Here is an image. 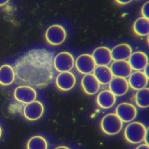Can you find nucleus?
Instances as JSON below:
<instances>
[{"mask_svg":"<svg viewBox=\"0 0 149 149\" xmlns=\"http://www.w3.org/2000/svg\"><path fill=\"white\" fill-rule=\"evenodd\" d=\"M53 53L45 49L29 50L15 63V77L19 83L43 88L54 77Z\"/></svg>","mask_w":149,"mask_h":149,"instance_id":"f257e3e1","label":"nucleus"},{"mask_svg":"<svg viewBox=\"0 0 149 149\" xmlns=\"http://www.w3.org/2000/svg\"><path fill=\"white\" fill-rule=\"evenodd\" d=\"M146 128L139 121H131L124 130V138L126 141L132 145L142 142L145 139Z\"/></svg>","mask_w":149,"mask_h":149,"instance_id":"f03ea898","label":"nucleus"},{"mask_svg":"<svg viewBox=\"0 0 149 149\" xmlns=\"http://www.w3.org/2000/svg\"><path fill=\"white\" fill-rule=\"evenodd\" d=\"M123 127V122L121 121L116 114H108L104 115L100 122L101 130L107 135H115L118 134Z\"/></svg>","mask_w":149,"mask_h":149,"instance_id":"7ed1b4c3","label":"nucleus"},{"mask_svg":"<svg viewBox=\"0 0 149 149\" xmlns=\"http://www.w3.org/2000/svg\"><path fill=\"white\" fill-rule=\"evenodd\" d=\"M67 33L65 28L61 25H52L47 29L45 32L46 42L52 46L62 45L65 41Z\"/></svg>","mask_w":149,"mask_h":149,"instance_id":"20e7f679","label":"nucleus"},{"mask_svg":"<svg viewBox=\"0 0 149 149\" xmlns=\"http://www.w3.org/2000/svg\"><path fill=\"white\" fill-rule=\"evenodd\" d=\"M74 56L70 52H62L54 58V68L58 72H70L74 68Z\"/></svg>","mask_w":149,"mask_h":149,"instance_id":"39448f33","label":"nucleus"},{"mask_svg":"<svg viewBox=\"0 0 149 149\" xmlns=\"http://www.w3.org/2000/svg\"><path fill=\"white\" fill-rule=\"evenodd\" d=\"M45 108L39 101L35 100L32 102L26 104L23 108V116L26 120L29 121H35L40 119L44 115Z\"/></svg>","mask_w":149,"mask_h":149,"instance_id":"423d86ee","label":"nucleus"},{"mask_svg":"<svg viewBox=\"0 0 149 149\" xmlns=\"http://www.w3.org/2000/svg\"><path fill=\"white\" fill-rule=\"evenodd\" d=\"M13 95L17 102L26 104L36 99L37 92L34 88L22 85L15 88Z\"/></svg>","mask_w":149,"mask_h":149,"instance_id":"0eeeda50","label":"nucleus"},{"mask_svg":"<svg viewBox=\"0 0 149 149\" xmlns=\"http://www.w3.org/2000/svg\"><path fill=\"white\" fill-rule=\"evenodd\" d=\"M74 66L78 72L82 74H91L96 67L92 56L89 54H82L77 58Z\"/></svg>","mask_w":149,"mask_h":149,"instance_id":"6e6552de","label":"nucleus"},{"mask_svg":"<svg viewBox=\"0 0 149 149\" xmlns=\"http://www.w3.org/2000/svg\"><path fill=\"white\" fill-rule=\"evenodd\" d=\"M76 84V78L70 72H59L56 79V85L61 92H68L72 89Z\"/></svg>","mask_w":149,"mask_h":149,"instance_id":"1a4fd4ad","label":"nucleus"},{"mask_svg":"<svg viewBox=\"0 0 149 149\" xmlns=\"http://www.w3.org/2000/svg\"><path fill=\"white\" fill-rule=\"evenodd\" d=\"M115 114L122 122L129 123L136 118L137 109L130 103H121L115 109Z\"/></svg>","mask_w":149,"mask_h":149,"instance_id":"9d476101","label":"nucleus"},{"mask_svg":"<svg viewBox=\"0 0 149 149\" xmlns=\"http://www.w3.org/2000/svg\"><path fill=\"white\" fill-rule=\"evenodd\" d=\"M92 57L96 66H108L112 62L111 50L105 46L98 47L95 49Z\"/></svg>","mask_w":149,"mask_h":149,"instance_id":"9b49d317","label":"nucleus"},{"mask_svg":"<svg viewBox=\"0 0 149 149\" xmlns=\"http://www.w3.org/2000/svg\"><path fill=\"white\" fill-rule=\"evenodd\" d=\"M100 83L98 82L92 73L85 74L83 78L81 79V88L88 95H95L96 93H98L100 89Z\"/></svg>","mask_w":149,"mask_h":149,"instance_id":"f8f14e48","label":"nucleus"},{"mask_svg":"<svg viewBox=\"0 0 149 149\" xmlns=\"http://www.w3.org/2000/svg\"><path fill=\"white\" fill-rule=\"evenodd\" d=\"M128 64L132 70L143 71V69L148 65V58L147 55L143 52H135L132 53L128 58Z\"/></svg>","mask_w":149,"mask_h":149,"instance_id":"ddd939ff","label":"nucleus"},{"mask_svg":"<svg viewBox=\"0 0 149 149\" xmlns=\"http://www.w3.org/2000/svg\"><path fill=\"white\" fill-rule=\"evenodd\" d=\"M109 85V91H111L115 96L118 97L125 95L129 89L128 80L124 78L113 77Z\"/></svg>","mask_w":149,"mask_h":149,"instance_id":"4468645a","label":"nucleus"},{"mask_svg":"<svg viewBox=\"0 0 149 149\" xmlns=\"http://www.w3.org/2000/svg\"><path fill=\"white\" fill-rule=\"evenodd\" d=\"M128 85L133 90L139 91L146 88L148 82V79L145 76L142 71H135L132 72L128 77Z\"/></svg>","mask_w":149,"mask_h":149,"instance_id":"2eb2a0df","label":"nucleus"},{"mask_svg":"<svg viewBox=\"0 0 149 149\" xmlns=\"http://www.w3.org/2000/svg\"><path fill=\"white\" fill-rule=\"evenodd\" d=\"M132 53V47L127 43H121L115 46L111 50L112 61H126Z\"/></svg>","mask_w":149,"mask_h":149,"instance_id":"dca6fc26","label":"nucleus"},{"mask_svg":"<svg viewBox=\"0 0 149 149\" xmlns=\"http://www.w3.org/2000/svg\"><path fill=\"white\" fill-rule=\"evenodd\" d=\"M113 77L128 78L132 73V68L127 61H118L111 63L110 67Z\"/></svg>","mask_w":149,"mask_h":149,"instance_id":"f3484780","label":"nucleus"},{"mask_svg":"<svg viewBox=\"0 0 149 149\" xmlns=\"http://www.w3.org/2000/svg\"><path fill=\"white\" fill-rule=\"evenodd\" d=\"M116 101V96L109 90H103L99 92L96 98V102L98 106L103 109H111Z\"/></svg>","mask_w":149,"mask_h":149,"instance_id":"a211bd4d","label":"nucleus"},{"mask_svg":"<svg viewBox=\"0 0 149 149\" xmlns=\"http://www.w3.org/2000/svg\"><path fill=\"white\" fill-rule=\"evenodd\" d=\"M15 69L10 65H2L0 67V85L9 86L15 81Z\"/></svg>","mask_w":149,"mask_h":149,"instance_id":"6ab92c4d","label":"nucleus"},{"mask_svg":"<svg viewBox=\"0 0 149 149\" xmlns=\"http://www.w3.org/2000/svg\"><path fill=\"white\" fill-rule=\"evenodd\" d=\"M93 74L100 85H109L113 79L111 69L108 66H96L93 71Z\"/></svg>","mask_w":149,"mask_h":149,"instance_id":"aec40b11","label":"nucleus"},{"mask_svg":"<svg viewBox=\"0 0 149 149\" xmlns=\"http://www.w3.org/2000/svg\"><path fill=\"white\" fill-rule=\"evenodd\" d=\"M132 29L138 36H147L149 34V20L143 17L139 18L133 24Z\"/></svg>","mask_w":149,"mask_h":149,"instance_id":"412c9836","label":"nucleus"},{"mask_svg":"<svg viewBox=\"0 0 149 149\" xmlns=\"http://www.w3.org/2000/svg\"><path fill=\"white\" fill-rule=\"evenodd\" d=\"M135 103L139 108L145 109L149 106V89L148 88H144L139 90L135 95Z\"/></svg>","mask_w":149,"mask_h":149,"instance_id":"4be33fe9","label":"nucleus"},{"mask_svg":"<svg viewBox=\"0 0 149 149\" xmlns=\"http://www.w3.org/2000/svg\"><path fill=\"white\" fill-rule=\"evenodd\" d=\"M48 143L44 137L40 135H35L30 138L26 144V148L28 149H46Z\"/></svg>","mask_w":149,"mask_h":149,"instance_id":"5701e85b","label":"nucleus"},{"mask_svg":"<svg viewBox=\"0 0 149 149\" xmlns=\"http://www.w3.org/2000/svg\"><path fill=\"white\" fill-rule=\"evenodd\" d=\"M141 15L142 17L145 19H148L149 18V2H146L143 5L141 9Z\"/></svg>","mask_w":149,"mask_h":149,"instance_id":"b1692460","label":"nucleus"},{"mask_svg":"<svg viewBox=\"0 0 149 149\" xmlns=\"http://www.w3.org/2000/svg\"><path fill=\"white\" fill-rule=\"evenodd\" d=\"M132 2L131 0H119V1H115V2L118 5H127Z\"/></svg>","mask_w":149,"mask_h":149,"instance_id":"393cba45","label":"nucleus"},{"mask_svg":"<svg viewBox=\"0 0 149 149\" xmlns=\"http://www.w3.org/2000/svg\"><path fill=\"white\" fill-rule=\"evenodd\" d=\"M136 148L137 149H141V148L148 149L149 148V145H148V144H145V145H139V146H138Z\"/></svg>","mask_w":149,"mask_h":149,"instance_id":"a878e982","label":"nucleus"},{"mask_svg":"<svg viewBox=\"0 0 149 149\" xmlns=\"http://www.w3.org/2000/svg\"><path fill=\"white\" fill-rule=\"evenodd\" d=\"M143 72H144V74H145V76L147 77L148 79V65L146 66L144 69H143Z\"/></svg>","mask_w":149,"mask_h":149,"instance_id":"bb28decb","label":"nucleus"},{"mask_svg":"<svg viewBox=\"0 0 149 149\" xmlns=\"http://www.w3.org/2000/svg\"><path fill=\"white\" fill-rule=\"evenodd\" d=\"M9 2L8 0H0V7L3 6L5 5H6Z\"/></svg>","mask_w":149,"mask_h":149,"instance_id":"cd10ccee","label":"nucleus"},{"mask_svg":"<svg viewBox=\"0 0 149 149\" xmlns=\"http://www.w3.org/2000/svg\"><path fill=\"white\" fill-rule=\"evenodd\" d=\"M56 148H57V149H58V148H68L65 147V146H58V147H57Z\"/></svg>","mask_w":149,"mask_h":149,"instance_id":"c85d7f7f","label":"nucleus"},{"mask_svg":"<svg viewBox=\"0 0 149 149\" xmlns=\"http://www.w3.org/2000/svg\"><path fill=\"white\" fill-rule=\"evenodd\" d=\"M2 128H1V126H0V139L2 138Z\"/></svg>","mask_w":149,"mask_h":149,"instance_id":"c756f323","label":"nucleus"}]
</instances>
